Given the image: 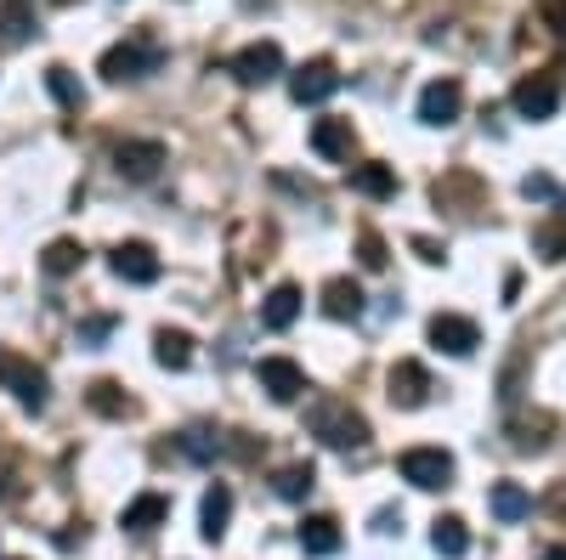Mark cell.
<instances>
[{
    "label": "cell",
    "instance_id": "cell-21",
    "mask_svg": "<svg viewBox=\"0 0 566 560\" xmlns=\"http://www.w3.org/2000/svg\"><path fill=\"white\" fill-rule=\"evenodd\" d=\"M85 402H91V413H103V419H130L136 413V402L125 397V385H114V380H97L85 391Z\"/></svg>",
    "mask_w": 566,
    "mask_h": 560
},
{
    "label": "cell",
    "instance_id": "cell-36",
    "mask_svg": "<svg viewBox=\"0 0 566 560\" xmlns=\"http://www.w3.org/2000/svg\"><path fill=\"white\" fill-rule=\"evenodd\" d=\"M544 560H566V549H549V554H544Z\"/></svg>",
    "mask_w": 566,
    "mask_h": 560
},
{
    "label": "cell",
    "instance_id": "cell-18",
    "mask_svg": "<svg viewBox=\"0 0 566 560\" xmlns=\"http://www.w3.org/2000/svg\"><path fill=\"white\" fill-rule=\"evenodd\" d=\"M295 317H301V289H295V284H277V289L261 300V323H266V329H290Z\"/></svg>",
    "mask_w": 566,
    "mask_h": 560
},
{
    "label": "cell",
    "instance_id": "cell-1",
    "mask_svg": "<svg viewBox=\"0 0 566 560\" xmlns=\"http://www.w3.org/2000/svg\"><path fill=\"white\" fill-rule=\"evenodd\" d=\"M306 425H312V436H317V442L340 447V453L368 447V419H363L357 408H346V402H317V408L306 413Z\"/></svg>",
    "mask_w": 566,
    "mask_h": 560
},
{
    "label": "cell",
    "instance_id": "cell-34",
    "mask_svg": "<svg viewBox=\"0 0 566 560\" xmlns=\"http://www.w3.org/2000/svg\"><path fill=\"white\" fill-rule=\"evenodd\" d=\"M538 12H544V23H549V29H555V34L566 40V0H544Z\"/></svg>",
    "mask_w": 566,
    "mask_h": 560
},
{
    "label": "cell",
    "instance_id": "cell-29",
    "mask_svg": "<svg viewBox=\"0 0 566 560\" xmlns=\"http://www.w3.org/2000/svg\"><path fill=\"white\" fill-rule=\"evenodd\" d=\"M45 85H52V97H57L63 108H85V85L74 80V68L52 63V68H45Z\"/></svg>",
    "mask_w": 566,
    "mask_h": 560
},
{
    "label": "cell",
    "instance_id": "cell-25",
    "mask_svg": "<svg viewBox=\"0 0 566 560\" xmlns=\"http://www.w3.org/2000/svg\"><path fill=\"white\" fill-rule=\"evenodd\" d=\"M352 187H357L363 199H391L397 193V170L391 165H357L352 170Z\"/></svg>",
    "mask_w": 566,
    "mask_h": 560
},
{
    "label": "cell",
    "instance_id": "cell-15",
    "mask_svg": "<svg viewBox=\"0 0 566 560\" xmlns=\"http://www.w3.org/2000/svg\"><path fill=\"white\" fill-rule=\"evenodd\" d=\"M165 516H170V498H165V493H142V498H130V504H125L119 527H125V532H154Z\"/></svg>",
    "mask_w": 566,
    "mask_h": 560
},
{
    "label": "cell",
    "instance_id": "cell-31",
    "mask_svg": "<svg viewBox=\"0 0 566 560\" xmlns=\"http://www.w3.org/2000/svg\"><path fill=\"white\" fill-rule=\"evenodd\" d=\"M357 261H363V272H386V239H380V232H374V226H363L357 232Z\"/></svg>",
    "mask_w": 566,
    "mask_h": 560
},
{
    "label": "cell",
    "instance_id": "cell-23",
    "mask_svg": "<svg viewBox=\"0 0 566 560\" xmlns=\"http://www.w3.org/2000/svg\"><path fill=\"white\" fill-rule=\"evenodd\" d=\"M154 357H159V368H187L193 362V335H181V329H159L154 335Z\"/></svg>",
    "mask_w": 566,
    "mask_h": 560
},
{
    "label": "cell",
    "instance_id": "cell-20",
    "mask_svg": "<svg viewBox=\"0 0 566 560\" xmlns=\"http://www.w3.org/2000/svg\"><path fill=\"white\" fill-rule=\"evenodd\" d=\"M301 549L306 554H335L340 549V521L335 516H306L301 521Z\"/></svg>",
    "mask_w": 566,
    "mask_h": 560
},
{
    "label": "cell",
    "instance_id": "cell-10",
    "mask_svg": "<svg viewBox=\"0 0 566 560\" xmlns=\"http://www.w3.org/2000/svg\"><path fill=\"white\" fill-rule=\"evenodd\" d=\"M464 114V85L459 80H431L419 91V119L424 125H453Z\"/></svg>",
    "mask_w": 566,
    "mask_h": 560
},
{
    "label": "cell",
    "instance_id": "cell-4",
    "mask_svg": "<svg viewBox=\"0 0 566 560\" xmlns=\"http://www.w3.org/2000/svg\"><path fill=\"white\" fill-rule=\"evenodd\" d=\"M397 471L419 493H442V487H453V453H442V447H408L397 458Z\"/></svg>",
    "mask_w": 566,
    "mask_h": 560
},
{
    "label": "cell",
    "instance_id": "cell-33",
    "mask_svg": "<svg viewBox=\"0 0 566 560\" xmlns=\"http://www.w3.org/2000/svg\"><path fill=\"white\" fill-rule=\"evenodd\" d=\"M114 335V317H91V323H80V346H97V340H108Z\"/></svg>",
    "mask_w": 566,
    "mask_h": 560
},
{
    "label": "cell",
    "instance_id": "cell-35",
    "mask_svg": "<svg viewBox=\"0 0 566 560\" xmlns=\"http://www.w3.org/2000/svg\"><path fill=\"white\" fill-rule=\"evenodd\" d=\"M522 193H527V199H555V181H549V176H527Z\"/></svg>",
    "mask_w": 566,
    "mask_h": 560
},
{
    "label": "cell",
    "instance_id": "cell-9",
    "mask_svg": "<svg viewBox=\"0 0 566 560\" xmlns=\"http://www.w3.org/2000/svg\"><path fill=\"white\" fill-rule=\"evenodd\" d=\"M431 346L448 351V357H470V351L482 346V329L470 317H459V311H437L431 317Z\"/></svg>",
    "mask_w": 566,
    "mask_h": 560
},
{
    "label": "cell",
    "instance_id": "cell-27",
    "mask_svg": "<svg viewBox=\"0 0 566 560\" xmlns=\"http://www.w3.org/2000/svg\"><path fill=\"white\" fill-rule=\"evenodd\" d=\"M40 266H45V277H69V272H80V266H85V250H80L74 239H57V244H45Z\"/></svg>",
    "mask_w": 566,
    "mask_h": 560
},
{
    "label": "cell",
    "instance_id": "cell-7",
    "mask_svg": "<svg viewBox=\"0 0 566 560\" xmlns=\"http://www.w3.org/2000/svg\"><path fill=\"white\" fill-rule=\"evenodd\" d=\"M0 385H7L29 413H40V408H45V373H40L34 362H23L18 351H0Z\"/></svg>",
    "mask_w": 566,
    "mask_h": 560
},
{
    "label": "cell",
    "instance_id": "cell-30",
    "mask_svg": "<svg viewBox=\"0 0 566 560\" xmlns=\"http://www.w3.org/2000/svg\"><path fill=\"white\" fill-rule=\"evenodd\" d=\"M533 244H538V255H544V261H566V210H560V215H549V221L533 232Z\"/></svg>",
    "mask_w": 566,
    "mask_h": 560
},
{
    "label": "cell",
    "instance_id": "cell-37",
    "mask_svg": "<svg viewBox=\"0 0 566 560\" xmlns=\"http://www.w3.org/2000/svg\"><path fill=\"white\" fill-rule=\"evenodd\" d=\"M52 7H74V0H52Z\"/></svg>",
    "mask_w": 566,
    "mask_h": 560
},
{
    "label": "cell",
    "instance_id": "cell-6",
    "mask_svg": "<svg viewBox=\"0 0 566 560\" xmlns=\"http://www.w3.org/2000/svg\"><path fill=\"white\" fill-rule=\"evenodd\" d=\"M340 91V68L328 63V57H312V63H301L295 74H290V97L301 103V108H312V103H328Z\"/></svg>",
    "mask_w": 566,
    "mask_h": 560
},
{
    "label": "cell",
    "instance_id": "cell-13",
    "mask_svg": "<svg viewBox=\"0 0 566 560\" xmlns=\"http://www.w3.org/2000/svg\"><path fill=\"white\" fill-rule=\"evenodd\" d=\"M352 148H357V130H352V119H317L312 125V154L317 159H352Z\"/></svg>",
    "mask_w": 566,
    "mask_h": 560
},
{
    "label": "cell",
    "instance_id": "cell-12",
    "mask_svg": "<svg viewBox=\"0 0 566 560\" xmlns=\"http://www.w3.org/2000/svg\"><path fill=\"white\" fill-rule=\"evenodd\" d=\"M159 165H165V142H125V148L114 154V170H119L125 181H154Z\"/></svg>",
    "mask_w": 566,
    "mask_h": 560
},
{
    "label": "cell",
    "instance_id": "cell-16",
    "mask_svg": "<svg viewBox=\"0 0 566 560\" xmlns=\"http://www.w3.org/2000/svg\"><path fill=\"white\" fill-rule=\"evenodd\" d=\"M227 521H232V487H210L205 493V509H199V532L210 538V543H221L227 538Z\"/></svg>",
    "mask_w": 566,
    "mask_h": 560
},
{
    "label": "cell",
    "instance_id": "cell-14",
    "mask_svg": "<svg viewBox=\"0 0 566 560\" xmlns=\"http://www.w3.org/2000/svg\"><path fill=\"white\" fill-rule=\"evenodd\" d=\"M386 385H391V402L397 408H424V397H431V373H424L419 362H397L386 373Z\"/></svg>",
    "mask_w": 566,
    "mask_h": 560
},
{
    "label": "cell",
    "instance_id": "cell-26",
    "mask_svg": "<svg viewBox=\"0 0 566 560\" xmlns=\"http://www.w3.org/2000/svg\"><path fill=\"white\" fill-rule=\"evenodd\" d=\"M493 516H499V521H527V516H533V493L515 487V482H499V487H493Z\"/></svg>",
    "mask_w": 566,
    "mask_h": 560
},
{
    "label": "cell",
    "instance_id": "cell-19",
    "mask_svg": "<svg viewBox=\"0 0 566 560\" xmlns=\"http://www.w3.org/2000/svg\"><path fill=\"white\" fill-rule=\"evenodd\" d=\"M0 40L7 45H29L34 40V7L29 0H0Z\"/></svg>",
    "mask_w": 566,
    "mask_h": 560
},
{
    "label": "cell",
    "instance_id": "cell-22",
    "mask_svg": "<svg viewBox=\"0 0 566 560\" xmlns=\"http://www.w3.org/2000/svg\"><path fill=\"white\" fill-rule=\"evenodd\" d=\"M312 487H317V471H312V464H283V471L272 476V493H277L283 504H301Z\"/></svg>",
    "mask_w": 566,
    "mask_h": 560
},
{
    "label": "cell",
    "instance_id": "cell-17",
    "mask_svg": "<svg viewBox=\"0 0 566 560\" xmlns=\"http://www.w3.org/2000/svg\"><path fill=\"white\" fill-rule=\"evenodd\" d=\"M323 311L335 317V323L363 317V289L352 284V277H328V284H323Z\"/></svg>",
    "mask_w": 566,
    "mask_h": 560
},
{
    "label": "cell",
    "instance_id": "cell-11",
    "mask_svg": "<svg viewBox=\"0 0 566 560\" xmlns=\"http://www.w3.org/2000/svg\"><path fill=\"white\" fill-rule=\"evenodd\" d=\"M108 266H114V277H125V284H159V272H165L159 255H154V244H136V239L119 244Z\"/></svg>",
    "mask_w": 566,
    "mask_h": 560
},
{
    "label": "cell",
    "instance_id": "cell-24",
    "mask_svg": "<svg viewBox=\"0 0 566 560\" xmlns=\"http://www.w3.org/2000/svg\"><path fill=\"white\" fill-rule=\"evenodd\" d=\"M176 447H181L187 458H193V464H216V458L227 453V442H221V436H216L210 425H193V431H181V436H176Z\"/></svg>",
    "mask_w": 566,
    "mask_h": 560
},
{
    "label": "cell",
    "instance_id": "cell-32",
    "mask_svg": "<svg viewBox=\"0 0 566 560\" xmlns=\"http://www.w3.org/2000/svg\"><path fill=\"white\" fill-rule=\"evenodd\" d=\"M544 431H549V413H538V419H515V425H510V442H515V447H522V453H527V447L538 453V447L549 442Z\"/></svg>",
    "mask_w": 566,
    "mask_h": 560
},
{
    "label": "cell",
    "instance_id": "cell-8",
    "mask_svg": "<svg viewBox=\"0 0 566 560\" xmlns=\"http://www.w3.org/2000/svg\"><path fill=\"white\" fill-rule=\"evenodd\" d=\"M255 380H261V391H266L272 402H301V391H306V373H301V362H290V357H261V362H255Z\"/></svg>",
    "mask_w": 566,
    "mask_h": 560
},
{
    "label": "cell",
    "instance_id": "cell-28",
    "mask_svg": "<svg viewBox=\"0 0 566 560\" xmlns=\"http://www.w3.org/2000/svg\"><path fill=\"white\" fill-rule=\"evenodd\" d=\"M431 549H437V554H448V560H459V554L470 549L464 521H459V516H437V527H431Z\"/></svg>",
    "mask_w": 566,
    "mask_h": 560
},
{
    "label": "cell",
    "instance_id": "cell-3",
    "mask_svg": "<svg viewBox=\"0 0 566 560\" xmlns=\"http://www.w3.org/2000/svg\"><path fill=\"white\" fill-rule=\"evenodd\" d=\"M560 85H566V68L555 63V68H544V74L515 80L510 103H515V114H522V119H549V114L560 108Z\"/></svg>",
    "mask_w": 566,
    "mask_h": 560
},
{
    "label": "cell",
    "instance_id": "cell-2",
    "mask_svg": "<svg viewBox=\"0 0 566 560\" xmlns=\"http://www.w3.org/2000/svg\"><path fill=\"white\" fill-rule=\"evenodd\" d=\"M97 68H103V80H114V85L148 80V74L165 68V45H154V40H119V45H108V52H103Z\"/></svg>",
    "mask_w": 566,
    "mask_h": 560
},
{
    "label": "cell",
    "instance_id": "cell-5",
    "mask_svg": "<svg viewBox=\"0 0 566 560\" xmlns=\"http://www.w3.org/2000/svg\"><path fill=\"white\" fill-rule=\"evenodd\" d=\"M227 74L239 80V85H272V80L283 74V52H277V40H255V45H244V52L227 63Z\"/></svg>",
    "mask_w": 566,
    "mask_h": 560
}]
</instances>
